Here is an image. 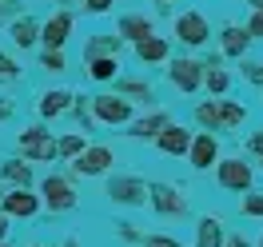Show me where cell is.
<instances>
[{
  "label": "cell",
  "instance_id": "1",
  "mask_svg": "<svg viewBox=\"0 0 263 247\" xmlns=\"http://www.w3.org/2000/svg\"><path fill=\"white\" fill-rule=\"evenodd\" d=\"M172 32H176V40H180V44L199 48V44H208V40H212V24H208V16H203V12L187 8V12H180V16L172 20Z\"/></svg>",
  "mask_w": 263,
  "mask_h": 247
},
{
  "label": "cell",
  "instance_id": "2",
  "mask_svg": "<svg viewBox=\"0 0 263 247\" xmlns=\"http://www.w3.org/2000/svg\"><path fill=\"white\" fill-rule=\"evenodd\" d=\"M72 24H76V16L68 12V8H60V12H52L44 24H40V44L44 48H64L68 44V36H72Z\"/></svg>",
  "mask_w": 263,
  "mask_h": 247
},
{
  "label": "cell",
  "instance_id": "3",
  "mask_svg": "<svg viewBox=\"0 0 263 247\" xmlns=\"http://www.w3.org/2000/svg\"><path fill=\"white\" fill-rule=\"evenodd\" d=\"M167 80L176 84L180 92H196L199 84H203V64L192 60V56H180V60H172V68H167Z\"/></svg>",
  "mask_w": 263,
  "mask_h": 247
},
{
  "label": "cell",
  "instance_id": "4",
  "mask_svg": "<svg viewBox=\"0 0 263 247\" xmlns=\"http://www.w3.org/2000/svg\"><path fill=\"white\" fill-rule=\"evenodd\" d=\"M116 36L128 40V44H140L144 36H156V20L144 16V12H124L116 20Z\"/></svg>",
  "mask_w": 263,
  "mask_h": 247
},
{
  "label": "cell",
  "instance_id": "5",
  "mask_svg": "<svg viewBox=\"0 0 263 247\" xmlns=\"http://www.w3.org/2000/svg\"><path fill=\"white\" fill-rule=\"evenodd\" d=\"M92 104H96V120H104V124H128L132 120V100L124 96H96Z\"/></svg>",
  "mask_w": 263,
  "mask_h": 247
},
{
  "label": "cell",
  "instance_id": "6",
  "mask_svg": "<svg viewBox=\"0 0 263 247\" xmlns=\"http://www.w3.org/2000/svg\"><path fill=\"white\" fill-rule=\"evenodd\" d=\"M20 151L28 156V160H52L56 156V144H52V136L44 128H28V132L20 136Z\"/></svg>",
  "mask_w": 263,
  "mask_h": 247
},
{
  "label": "cell",
  "instance_id": "7",
  "mask_svg": "<svg viewBox=\"0 0 263 247\" xmlns=\"http://www.w3.org/2000/svg\"><path fill=\"white\" fill-rule=\"evenodd\" d=\"M219 48H223V56H231V60H243L247 48H251L247 28H243V24H223V32H219Z\"/></svg>",
  "mask_w": 263,
  "mask_h": 247
},
{
  "label": "cell",
  "instance_id": "8",
  "mask_svg": "<svg viewBox=\"0 0 263 247\" xmlns=\"http://www.w3.org/2000/svg\"><path fill=\"white\" fill-rule=\"evenodd\" d=\"M112 151L108 148H84L80 156H76V172H80V176H104V172H108V167H112Z\"/></svg>",
  "mask_w": 263,
  "mask_h": 247
},
{
  "label": "cell",
  "instance_id": "9",
  "mask_svg": "<svg viewBox=\"0 0 263 247\" xmlns=\"http://www.w3.org/2000/svg\"><path fill=\"white\" fill-rule=\"evenodd\" d=\"M187 156H192V164L203 172V167H212L215 160H219V144H215V136L212 132H199L192 136V148H187Z\"/></svg>",
  "mask_w": 263,
  "mask_h": 247
},
{
  "label": "cell",
  "instance_id": "10",
  "mask_svg": "<svg viewBox=\"0 0 263 247\" xmlns=\"http://www.w3.org/2000/svg\"><path fill=\"white\" fill-rule=\"evenodd\" d=\"M44 203H48L52 212H64V207H72V203H76V192H72V183L60 180V176L44 180Z\"/></svg>",
  "mask_w": 263,
  "mask_h": 247
},
{
  "label": "cell",
  "instance_id": "11",
  "mask_svg": "<svg viewBox=\"0 0 263 247\" xmlns=\"http://www.w3.org/2000/svg\"><path fill=\"white\" fill-rule=\"evenodd\" d=\"M156 144H160V151H167V156H183V151L192 148V132L180 128V124H164V132L156 136Z\"/></svg>",
  "mask_w": 263,
  "mask_h": 247
},
{
  "label": "cell",
  "instance_id": "12",
  "mask_svg": "<svg viewBox=\"0 0 263 247\" xmlns=\"http://www.w3.org/2000/svg\"><path fill=\"white\" fill-rule=\"evenodd\" d=\"M136 48V60L140 64H164L167 56H172V44H167L164 36H144L140 44H132Z\"/></svg>",
  "mask_w": 263,
  "mask_h": 247
},
{
  "label": "cell",
  "instance_id": "13",
  "mask_svg": "<svg viewBox=\"0 0 263 247\" xmlns=\"http://www.w3.org/2000/svg\"><path fill=\"white\" fill-rule=\"evenodd\" d=\"M219 183L228 187V192H243L247 183H251V167L243 160H223L219 164Z\"/></svg>",
  "mask_w": 263,
  "mask_h": 247
},
{
  "label": "cell",
  "instance_id": "14",
  "mask_svg": "<svg viewBox=\"0 0 263 247\" xmlns=\"http://www.w3.org/2000/svg\"><path fill=\"white\" fill-rule=\"evenodd\" d=\"M108 196L120 199V203H144V196H148V187L140 180H132V176H120V180L108 183Z\"/></svg>",
  "mask_w": 263,
  "mask_h": 247
},
{
  "label": "cell",
  "instance_id": "15",
  "mask_svg": "<svg viewBox=\"0 0 263 247\" xmlns=\"http://www.w3.org/2000/svg\"><path fill=\"white\" fill-rule=\"evenodd\" d=\"M120 48H124V40L116 32H100L88 40V48H84V60H96V56H120Z\"/></svg>",
  "mask_w": 263,
  "mask_h": 247
},
{
  "label": "cell",
  "instance_id": "16",
  "mask_svg": "<svg viewBox=\"0 0 263 247\" xmlns=\"http://www.w3.org/2000/svg\"><path fill=\"white\" fill-rule=\"evenodd\" d=\"M152 203H156L164 215H183V207H187L183 196H176L172 187H152Z\"/></svg>",
  "mask_w": 263,
  "mask_h": 247
},
{
  "label": "cell",
  "instance_id": "17",
  "mask_svg": "<svg viewBox=\"0 0 263 247\" xmlns=\"http://www.w3.org/2000/svg\"><path fill=\"white\" fill-rule=\"evenodd\" d=\"M40 203H36V196H28L24 187H16V192H8L4 196V212L8 215H32Z\"/></svg>",
  "mask_w": 263,
  "mask_h": 247
},
{
  "label": "cell",
  "instance_id": "18",
  "mask_svg": "<svg viewBox=\"0 0 263 247\" xmlns=\"http://www.w3.org/2000/svg\"><path fill=\"white\" fill-rule=\"evenodd\" d=\"M203 84H208V92L223 96V92H228V84H231V76L219 68V60H208V64H203Z\"/></svg>",
  "mask_w": 263,
  "mask_h": 247
},
{
  "label": "cell",
  "instance_id": "19",
  "mask_svg": "<svg viewBox=\"0 0 263 247\" xmlns=\"http://www.w3.org/2000/svg\"><path fill=\"white\" fill-rule=\"evenodd\" d=\"M164 124H172L164 112H152V116H144V120H136L132 124V136H140V140H148V136H160L164 132Z\"/></svg>",
  "mask_w": 263,
  "mask_h": 247
},
{
  "label": "cell",
  "instance_id": "20",
  "mask_svg": "<svg viewBox=\"0 0 263 247\" xmlns=\"http://www.w3.org/2000/svg\"><path fill=\"white\" fill-rule=\"evenodd\" d=\"M116 92L124 100H152V84L148 80H132V76H124V80H116Z\"/></svg>",
  "mask_w": 263,
  "mask_h": 247
},
{
  "label": "cell",
  "instance_id": "21",
  "mask_svg": "<svg viewBox=\"0 0 263 247\" xmlns=\"http://www.w3.org/2000/svg\"><path fill=\"white\" fill-rule=\"evenodd\" d=\"M12 40H16L20 48L36 44V40H40V24H36V20H28V16H20L16 24H12Z\"/></svg>",
  "mask_w": 263,
  "mask_h": 247
},
{
  "label": "cell",
  "instance_id": "22",
  "mask_svg": "<svg viewBox=\"0 0 263 247\" xmlns=\"http://www.w3.org/2000/svg\"><path fill=\"white\" fill-rule=\"evenodd\" d=\"M116 68H120L116 56H96V60H88V76L104 84V80H116Z\"/></svg>",
  "mask_w": 263,
  "mask_h": 247
},
{
  "label": "cell",
  "instance_id": "23",
  "mask_svg": "<svg viewBox=\"0 0 263 247\" xmlns=\"http://www.w3.org/2000/svg\"><path fill=\"white\" fill-rule=\"evenodd\" d=\"M199 247H223V223L219 219H199Z\"/></svg>",
  "mask_w": 263,
  "mask_h": 247
},
{
  "label": "cell",
  "instance_id": "24",
  "mask_svg": "<svg viewBox=\"0 0 263 247\" xmlns=\"http://www.w3.org/2000/svg\"><path fill=\"white\" fill-rule=\"evenodd\" d=\"M243 104H235V100H219V128H235V124H243Z\"/></svg>",
  "mask_w": 263,
  "mask_h": 247
},
{
  "label": "cell",
  "instance_id": "25",
  "mask_svg": "<svg viewBox=\"0 0 263 247\" xmlns=\"http://www.w3.org/2000/svg\"><path fill=\"white\" fill-rule=\"evenodd\" d=\"M68 104H72L68 92H48L40 100V116H60V112H68Z\"/></svg>",
  "mask_w": 263,
  "mask_h": 247
},
{
  "label": "cell",
  "instance_id": "26",
  "mask_svg": "<svg viewBox=\"0 0 263 247\" xmlns=\"http://www.w3.org/2000/svg\"><path fill=\"white\" fill-rule=\"evenodd\" d=\"M196 120L212 132V128H219V100H212V104H199L196 108Z\"/></svg>",
  "mask_w": 263,
  "mask_h": 247
},
{
  "label": "cell",
  "instance_id": "27",
  "mask_svg": "<svg viewBox=\"0 0 263 247\" xmlns=\"http://www.w3.org/2000/svg\"><path fill=\"white\" fill-rule=\"evenodd\" d=\"M40 68H48V72H64V48H44V56H40Z\"/></svg>",
  "mask_w": 263,
  "mask_h": 247
},
{
  "label": "cell",
  "instance_id": "28",
  "mask_svg": "<svg viewBox=\"0 0 263 247\" xmlns=\"http://www.w3.org/2000/svg\"><path fill=\"white\" fill-rule=\"evenodd\" d=\"M56 151H60V156H80L84 151V136H64V140L56 144Z\"/></svg>",
  "mask_w": 263,
  "mask_h": 247
},
{
  "label": "cell",
  "instance_id": "29",
  "mask_svg": "<svg viewBox=\"0 0 263 247\" xmlns=\"http://www.w3.org/2000/svg\"><path fill=\"white\" fill-rule=\"evenodd\" d=\"M80 4H84V12H92V16H104V12L116 8V0H80Z\"/></svg>",
  "mask_w": 263,
  "mask_h": 247
},
{
  "label": "cell",
  "instance_id": "30",
  "mask_svg": "<svg viewBox=\"0 0 263 247\" xmlns=\"http://www.w3.org/2000/svg\"><path fill=\"white\" fill-rule=\"evenodd\" d=\"M243 28H247V36H251V40H263V12H251Z\"/></svg>",
  "mask_w": 263,
  "mask_h": 247
},
{
  "label": "cell",
  "instance_id": "31",
  "mask_svg": "<svg viewBox=\"0 0 263 247\" xmlns=\"http://www.w3.org/2000/svg\"><path fill=\"white\" fill-rule=\"evenodd\" d=\"M243 76L255 80V84H263V60H243Z\"/></svg>",
  "mask_w": 263,
  "mask_h": 247
},
{
  "label": "cell",
  "instance_id": "32",
  "mask_svg": "<svg viewBox=\"0 0 263 247\" xmlns=\"http://www.w3.org/2000/svg\"><path fill=\"white\" fill-rule=\"evenodd\" d=\"M243 212L247 215H263V196H247L243 199Z\"/></svg>",
  "mask_w": 263,
  "mask_h": 247
},
{
  "label": "cell",
  "instance_id": "33",
  "mask_svg": "<svg viewBox=\"0 0 263 247\" xmlns=\"http://www.w3.org/2000/svg\"><path fill=\"white\" fill-rule=\"evenodd\" d=\"M8 76H16V60H8V56L0 52V80H8Z\"/></svg>",
  "mask_w": 263,
  "mask_h": 247
},
{
  "label": "cell",
  "instance_id": "34",
  "mask_svg": "<svg viewBox=\"0 0 263 247\" xmlns=\"http://www.w3.org/2000/svg\"><path fill=\"white\" fill-rule=\"evenodd\" d=\"M16 8H20V0H0V24H4V20L12 16Z\"/></svg>",
  "mask_w": 263,
  "mask_h": 247
},
{
  "label": "cell",
  "instance_id": "35",
  "mask_svg": "<svg viewBox=\"0 0 263 247\" xmlns=\"http://www.w3.org/2000/svg\"><path fill=\"white\" fill-rule=\"evenodd\" d=\"M144 247H183V243H176V239H167V235H152Z\"/></svg>",
  "mask_w": 263,
  "mask_h": 247
},
{
  "label": "cell",
  "instance_id": "36",
  "mask_svg": "<svg viewBox=\"0 0 263 247\" xmlns=\"http://www.w3.org/2000/svg\"><path fill=\"white\" fill-rule=\"evenodd\" d=\"M4 176H8V180H20V183H28V167H4Z\"/></svg>",
  "mask_w": 263,
  "mask_h": 247
},
{
  "label": "cell",
  "instance_id": "37",
  "mask_svg": "<svg viewBox=\"0 0 263 247\" xmlns=\"http://www.w3.org/2000/svg\"><path fill=\"white\" fill-rule=\"evenodd\" d=\"M251 151H255V156H263V132L251 136Z\"/></svg>",
  "mask_w": 263,
  "mask_h": 247
},
{
  "label": "cell",
  "instance_id": "38",
  "mask_svg": "<svg viewBox=\"0 0 263 247\" xmlns=\"http://www.w3.org/2000/svg\"><path fill=\"white\" fill-rule=\"evenodd\" d=\"M251 4V12H263V0H247Z\"/></svg>",
  "mask_w": 263,
  "mask_h": 247
},
{
  "label": "cell",
  "instance_id": "39",
  "mask_svg": "<svg viewBox=\"0 0 263 247\" xmlns=\"http://www.w3.org/2000/svg\"><path fill=\"white\" fill-rule=\"evenodd\" d=\"M228 247H247V243H243V239H231V243H228Z\"/></svg>",
  "mask_w": 263,
  "mask_h": 247
},
{
  "label": "cell",
  "instance_id": "40",
  "mask_svg": "<svg viewBox=\"0 0 263 247\" xmlns=\"http://www.w3.org/2000/svg\"><path fill=\"white\" fill-rule=\"evenodd\" d=\"M4 231H8V227H4V215H0V239H4Z\"/></svg>",
  "mask_w": 263,
  "mask_h": 247
},
{
  "label": "cell",
  "instance_id": "41",
  "mask_svg": "<svg viewBox=\"0 0 263 247\" xmlns=\"http://www.w3.org/2000/svg\"><path fill=\"white\" fill-rule=\"evenodd\" d=\"M4 116H8V108H0V120H4Z\"/></svg>",
  "mask_w": 263,
  "mask_h": 247
}]
</instances>
